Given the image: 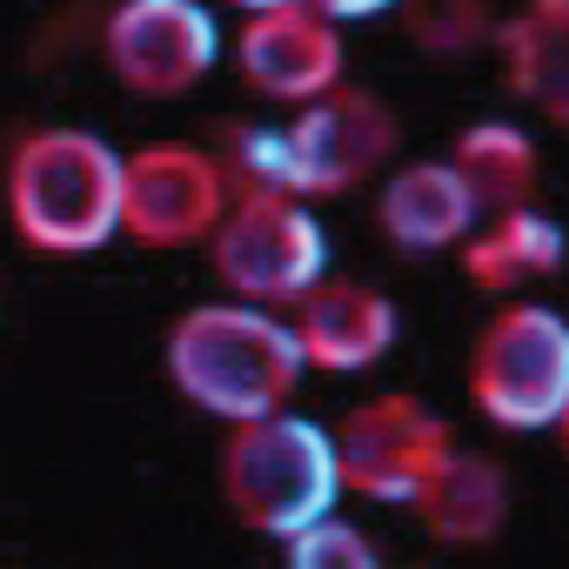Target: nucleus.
<instances>
[{
	"instance_id": "12",
	"label": "nucleus",
	"mask_w": 569,
	"mask_h": 569,
	"mask_svg": "<svg viewBox=\"0 0 569 569\" xmlns=\"http://www.w3.org/2000/svg\"><path fill=\"white\" fill-rule=\"evenodd\" d=\"M376 214H382V228L402 254L462 248L469 228H476V201H469V188L449 161H409L402 174H389Z\"/></svg>"
},
{
	"instance_id": "4",
	"label": "nucleus",
	"mask_w": 569,
	"mask_h": 569,
	"mask_svg": "<svg viewBox=\"0 0 569 569\" xmlns=\"http://www.w3.org/2000/svg\"><path fill=\"white\" fill-rule=\"evenodd\" d=\"M469 402L496 429H556L569 409V316L542 302L502 309L469 356Z\"/></svg>"
},
{
	"instance_id": "17",
	"label": "nucleus",
	"mask_w": 569,
	"mask_h": 569,
	"mask_svg": "<svg viewBox=\"0 0 569 569\" xmlns=\"http://www.w3.org/2000/svg\"><path fill=\"white\" fill-rule=\"evenodd\" d=\"M214 161H221L228 201H234V194H302L289 128H241V121H234Z\"/></svg>"
},
{
	"instance_id": "16",
	"label": "nucleus",
	"mask_w": 569,
	"mask_h": 569,
	"mask_svg": "<svg viewBox=\"0 0 569 569\" xmlns=\"http://www.w3.org/2000/svg\"><path fill=\"white\" fill-rule=\"evenodd\" d=\"M449 168L462 174L476 214H482V208H489V214H509V208H529V188H536V141H529L522 128H509V121H476V128H462Z\"/></svg>"
},
{
	"instance_id": "22",
	"label": "nucleus",
	"mask_w": 569,
	"mask_h": 569,
	"mask_svg": "<svg viewBox=\"0 0 569 569\" xmlns=\"http://www.w3.org/2000/svg\"><path fill=\"white\" fill-rule=\"evenodd\" d=\"M556 429H562V442H569V409H562V422H556Z\"/></svg>"
},
{
	"instance_id": "19",
	"label": "nucleus",
	"mask_w": 569,
	"mask_h": 569,
	"mask_svg": "<svg viewBox=\"0 0 569 569\" xmlns=\"http://www.w3.org/2000/svg\"><path fill=\"white\" fill-rule=\"evenodd\" d=\"M289 569H382V556H376V542L356 522L322 516V522L289 536Z\"/></svg>"
},
{
	"instance_id": "9",
	"label": "nucleus",
	"mask_w": 569,
	"mask_h": 569,
	"mask_svg": "<svg viewBox=\"0 0 569 569\" xmlns=\"http://www.w3.org/2000/svg\"><path fill=\"white\" fill-rule=\"evenodd\" d=\"M402 128L396 114L362 94V88H329L316 101H302L296 128H289V148H296V174H302V194H349L356 181H369L389 154H396Z\"/></svg>"
},
{
	"instance_id": "20",
	"label": "nucleus",
	"mask_w": 569,
	"mask_h": 569,
	"mask_svg": "<svg viewBox=\"0 0 569 569\" xmlns=\"http://www.w3.org/2000/svg\"><path fill=\"white\" fill-rule=\"evenodd\" d=\"M309 8H316L322 21H369V14H389L396 0H309Z\"/></svg>"
},
{
	"instance_id": "21",
	"label": "nucleus",
	"mask_w": 569,
	"mask_h": 569,
	"mask_svg": "<svg viewBox=\"0 0 569 569\" xmlns=\"http://www.w3.org/2000/svg\"><path fill=\"white\" fill-rule=\"evenodd\" d=\"M234 8H248V14H268V8H296V0H234Z\"/></svg>"
},
{
	"instance_id": "15",
	"label": "nucleus",
	"mask_w": 569,
	"mask_h": 569,
	"mask_svg": "<svg viewBox=\"0 0 569 569\" xmlns=\"http://www.w3.org/2000/svg\"><path fill=\"white\" fill-rule=\"evenodd\" d=\"M562 261H569V234L556 214H536V208H509L462 241V268L482 289H522V281L556 274Z\"/></svg>"
},
{
	"instance_id": "1",
	"label": "nucleus",
	"mask_w": 569,
	"mask_h": 569,
	"mask_svg": "<svg viewBox=\"0 0 569 569\" xmlns=\"http://www.w3.org/2000/svg\"><path fill=\"white\" fill-rule=\"evenodd\" d=\"M302 342L274 309L254 302H201L168 329V376L174 389L221 422H254L289 409L302 382Z\"/></svg>"
},
{
	"instance_id": "5",
	"label": "nucleus",
	"mask_w": 569,
	"mask_h": 569,
	"mask_svg": "<svg viewBox=\"0 0 569 569\" xmlns=\"http://www.w3.org/2000/svg\"><path fill=\"white\" fill-rule=\"evenodd\" d=\"M208 241H214V274L254 309L302 302L329 274V234L302 194H234Z\"/></svg>"
},
{
	"instance_id": "3",
	"label": "nucleus",
	"mask_w": 569,
	"mask_h": 569,
	"mask_svg": "<svg viewBox=\"0 0 569 569\" xmlns=\"http://www.w3.org/2000/svg\"><path fill=\"white\" fill-rule=\"evenodd\" d=\"M221 496L254 536L289 542L296 529L336 516V496H342L336 436L289 409L234 422V436L221 449Z\"/></svg>"
},
{
	"instance_id": "6",
	"label": "nucleus",
	"mask_w": 569,
	"mask_h": 569,
	"mask_svg": "<svg viewBox=\"0 0 569 569\" xmlns=\"http://www.w3.org/2000/svg\"><path fill=\"white\" fill-rule=\"evenodd\" d=\"M336 436V469L342 489L376 496V502H416L429 489V476L456 456V429L416 402V396H376L362 409L342 416Z\"/></svg>"
},
{
	"instance_id": "14",
	"label": "nucleus",
	"mask_w": 569,
	"mask_h": 569,
	"mask_svg": "<svg viewBox=\"0 0 569 569\" xmlns=\"http://www.w3.org/2000/svg\"><path fill=\"white\" fill-rule=\"evenodd\" d=\"M502 68H509L516 101L569 128V0H529L502 28Z\"/></svg>"
},
{
	"instance_id": "2",
	"label": "nucleus",
	"mask_w": 569,
	"mask_h": 569,
	"mask_svg": "<svg viewBox=\"0 0 569 569\" xmlns=\"http://www.w3.org/2000/svg\"><path fill=\"white\" fill-rule=\"evenodd\" d=\"M14 234L41 254H94L121 234V154L88 128H34L8 161Z\"/></svg>"
},
{
	"instance_id": "11",
	"label": "nucleus",
	"mask_w": 569,
	"mask_h": 569,
	"mask_svg": "<svg viewBox=\"0 0 569 569\" xmlns=\"http://www.w3.org/2000/svg\"><path fill=\"white\" fill-rule=\"evenodd\" d=\"M302 362L329 369V376H356L369 362L389 356L396 342V302L362 289V281H316L302 296V322H296Z\"/></svg>"
},
{
	"instance_id": "18",
	"label": "nucleus",
	"mask_w": 569,
	"mask_h": 569,
	"mask_svg": "<svg viewBox=\"0 0 569 569\" xmlns=\"http://www.w3.org/2000/svg\"><path fill=\"white\" fill-rule=\"evenodd\" d=\"M402 28L429 54H462L489 34V0H396Z\"/></svg>"
},
{
	"instance_id": "7",
	"label": "nucleus",
	"mask_w": 569,
	"mask_h": 569,
	"mask_svg": "<svg viewBox=\"0 0 569 569\" xmlns=\"http://www.w3.org/2000/svg\"><path fill=\"white\" fill-rule=\"evenodd\" d=\"M228 214V181L208 148L154 141L121 154V234L141 248H194Z\"/></svg>"
},
{
	"instance_id": "13",
	"label": "nucleus",
	"mask_w": 569,
	"mask_h": 569,
	"mask_svg": "<svg viewBox=\"0 0 569 569\" xmlns=\"http://www.w3.org/2000/svg\"><path fill=\"white\" fill-rule=\"evenodd\" d=\"M416 516H422V529H429L436 542H456V549L489 542V536H502V522H509V476H502L489 456L456 449V456L429 476V489L416 496Z\"/></svg>"
},
{
	"instance_id": "10",
	"label": "nucleus",
	"mask_w": 569,
	"mask_h": 569,
	"mask_svg": "<svg viewBox=\"0 0 569 569\" xmlns=\"http://www.w3.org/2000/svg\"><path fill=\"white\" fill-rule=\"evenodd\" d=\"M234 61H241V81L268 101H316L342 81V34L336 21H322L309 0L296 8H268V14H248L241 41H234Z\"/></svg>"
},
{
	"instance_id": "8",
	"label": "nucleus",
	"mask_w": 569,
	"mask_h": 569,
	"mask_svg": "<svg viewBox=\"0 0 569 569\" xmlns=\"http://www.w3.org/2000/svg\"><path fill=\"white\" fill-rule=\"evenodd\" d=\"M221 61V28L201 0H121L108 14V68L134 94H188Z\"/></svg>"
}]
</instances>
